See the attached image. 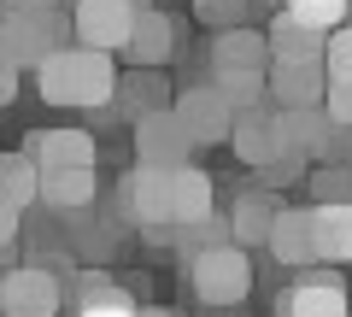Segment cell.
<instances>
[{"instance_id": "obj_13", "label": "cell", "mask_w": 352, "mask_h": 317, "mask_svg": "<svg viewBox=\"0 0 352 317\" xmlns=\"http://www.w3.org/2000/svg\"><path fill=\"white\" fill-rule=\"evenodd\" d=\"M270 36L252 24H235V30H217L212 41V76L217 71H270Z\"/></svg>"}, {"instance_id": "obj_21", "label": "cell", "mask_w": 352, "mask_h": 317, "mask_svg": "<svg viewBox=\"0 0 352 317\" xmlns=\"http://www.w3.org/2000/svg\"><path fill=\"white\" fill-rule=\"evenodd\" d=\"M76 317H141V305L112 276L88 270V276H76Z\"/></svg>"}, {"instance_id": "obj_26", "label": "cell", "mask_w": 352, "mask_h": 317, "mask_svg": "<svg viewBox=\"0 0 352 317\" xmlns=\"http://www.w3.org/2000/svg\"><path fill=\"white\" fill-rule=\"evenodd\" d=\"M282 6L294 18H305V24H317V30H340L352 12V0H282Z\"/></svg>"}, {"instance_id": "obj_25", "label": "cell", "mask_w": 352, "mask_h": 317, "mask_svg": "<svg viewBox=\"0 0 352 317\" xmlns=\"http://www.w3.org/2000/svg\"><path fill=\"white\" fill-rule=\"evenodd\" d=\"M305 188H311L317 200H352V165H346V159H329V165H311Z\"/></svg>"}, {"instance_id": "obj_4", "label": "cell", "mask_w": 352, "mask_h": 317, "mask_svg": "<svg viewBox=\"0 0 352 317\" xmlns=\"http://www.w3.org/2000/svg\"><path fill=\"white\" fill-rule=\"evenodd\" d=\"M118 212H124L135 229H153V235L170 229V171L135 159V171L118 182Z\"/></svg>"}, {"instance_id": "obj_16", "label": "cell", "mask_w": 352, "mask_h": 317, "mask_svg": "<svg viewBox=\"0 0 352 317\" xmlns=\"http://www.w3.org/2000/svg\"><path fill=\"white\" fill-rule=\"evenodd\" d=\"M264 36H270V53H276V59H323V53H329V30L294 18L288 6L270 18V30H264Z\"/></svg>"}, {"instance_id": "obj_30", "label": "cell", "mask_w": 352, "mask_h": 317, "mask_svg": "<svg viewBox=\"0 0 352 317\" xmlns=\"http://www.w3.org/2000/svg\"><path fill=\"white\" fill-rule=\"evenodd\" d=\"M18 223H24V206L0 200V247H12V241H18Z\"/></svg>"}, {"instance_id": "obj_3", "label": "cell", "mask_w": 352, "mask_h": 317, "mask_svg": "<svg viewBox=\"0 0 352 317\" xmlns=\"http://www.w3.org/2000/svg\"><path fill=\"white\" fill-rule=\"evenodd\" d=\"M147 6L153 0H71L76 41H82V47H100V53H124Z\"/></svg>"}, {"instance_id": "obj_27", "label": "cell", "mask_w": 352, "mask_h": 317, "mask_svg": "<svg viewBox=\"0 0 352 317\" xmlns=\"http://www.w3.org/2000/svg\"><path fill=\"white\" fill-rule=\"evenodd\" d=\"M194 18L212 30H235L247 24V0H194Z\"/></svg>"}, {"instance_id": "obj_22", "label": "cell", "mask_w": 352, "mask_h": 317, "mask_svg": "<svg viewBox=\"0 0 352 317\" xmlns=\"http://www.w3.org/2000/svg\"><path fill=\"white\" fill-rule=\"evenodd\" d=\"M94 165H76V171H47V182H41V206L47 212H88L94 206Z\"/></svg>"}, {"instance_id": "obj_9", "label": "cell", "mask_w": 352, "mask_h": 317, "mask_svg": "<svg viewBox=\"0 0 352 317\" xmlns=\"http://www.w3.org/2000/svg\"><path fill=\"white\" fill-rule=\"evenodd\" d=\"M270 253H276V265H288V270H311V265H323L317 259V212L311 206H282L276 212V229H270Z\"/></svg>"}, {"instance_id": "obj_17", "label": "cell", "mask_w": 352, "mask_h": 317, "mask_svg": "<svg viewBox=\"0 0 352 317\" xmlns=\"http://www.w3.org/2000/svg\"><path fill=\"white\" fill-rule=\"evenodd\" d=\"M317 259L352 265V200H317Z\"/></svg>"}, {"instance_id": "obj_28", "label": "cell", "mask_w": 352, "mask_h": 317, "mask_svg": "<svg viewBox=\"0 0 352 317\" xmlns=\"http://www.w3.org/2000/svg\"><path fill=\"white\" fill-rule=\"evenodd\" d=\"M323 65H329V76H352V24L329 30V53H323Z\"/></svg>"}, {"instance_id": "obj_32", "label": "cell", "mask_w": 352, "mask_h": 317, "mask_svg": "<svg viewBox=\"0 0 352 317\" xmlns=\"http://www.w3.org/2000/svg\"><path fill=\"white\" fill-rule=\"evenodd\" d=\"M6 12H47V6H59V0H0Z\"/></svg>"}, {"instance_id": "obj_15", "label": "cell", "mask_w": 352, "mask_h": 317, "mask_svg": "<svg viewBox=\"0 0 352 317\" xmlns=\"http://www.w3.org/2000/svg\"><path fill=\"white\" fill-rule=\"evenodd\" d=\"M47 53H53V41L41 30V12H6L0 18V59L6 65H30L36 71Z\"/></svg>"}, {"instance_id": "obj_24", "label": "cell", "mask_w": 352, "mask_h": 317, "mask_svg": "<svg viewBox=\"0 0 352 317\" xmlns=\"http://www.w3.org/2000/svg\"><path fill=\"white\" fill-rule=\"evenodd\" d=\"M217 89L235 100V112H252V106H276L270 100V71H217Z\"/></svg>"}, {"instance_id": "obj_12", "label": "cell", "mask_w": 352, "mask_h": 317, "mask_svg": "<svg viewBox=\"0 0 352 317\" xmlns=\"http://www.w3.org/2000/svg\"><path fill=\"white\" fill-rule=\"evenodd\" d=\"M229 147H235L241 165L264 171L270 159L282 153V129H276V106H252V112L235 118V135H229Z\"/></svg>"}, {"instance_id": "obj_1", "label": "cell", "mask_w": 352, "mask_h": 317, "mask_svg": "<svg viewBox=\"0 0 352 317\" xmlns=\"http://www.w3.org/2000/svg\"><path fill=\"white\" fill-rule=\"evenodd\" d=\"M118 65L112 53L100 47H82V41H71V47H53L47 59L36 65V94L47 106H112L118 100Z\"/></svg>"}, {"instance_id": "obj_19", "label": "cell", "mask_w": 352, "mask_h": 317, "mask_svg": "<svg viewBox=\"0 0 352 317\" xmlns=\"http://www.w3.org/2000/svg\"><path fill=\"white\" fill-rule=\"evenodd\" d=\"M124 53H129L135 65H153V71H159V65L176 53V18H170V12H159V6H147Z\"/></svg>"}, {"instance_id": "obj_14", "label": "cell", "mask_w": 352, "mask_h": 317, "mask_svg": "<svg viewBox=\"0 0 352 317\" xmlns=\"http://www.w3.org/2000/svg\"><path fill=\"white\" fill-rule=\"evenodd\" d=\"M212 212H217L212 177H206L200 165L170 171V229H188V223H200V217H212Z\"/></svg>"}, {"instance_id": "obj_5", "label": "cell", "mask_w": 352, "mask_h": 317, "mask_svg": "<svg viewBox=\"0 0 352 317\" xmlns=\"http://www.w3.org/2000/svg\"><path fill=\"white\" fill-rule=\"evenodd\" d=\"M276 317H352L346 282L329 276V265H311L276 294Z\"/></svg>"}, {"instance_id": "obj_34", "label": "cell", "mask_w": 352, "mask_h": 317, "mask_svg": "<svg viewBox=\"0 0 352 317\" xmlns=\"http://www.w3.org/2000/svg\"><path fill=\"white\" fill-rule=\"evenodd\" d=\"M346 24H352V12H346Z\"/></svg>"}, {"instance_id": "obj_31", "label": "cell", "mask_w": 352, "mask_h": 317, "mask_svg": "<svg viewBox=\"0 0 352 317\" xmlns=\"http://www.w3.org/2000/svg\"><path fill=\"white\" fill-rule=\"evenodd\" d=\"M18 71H24V65H6V59H0V106L18 94Z\"/></svg>"}, {"instance_id": "obj_7", "label": "cell", "mask_w": 352, "mask_h": 317, "mask_svg": "<svg viewBox=\"0 0 352 317\" xmlns=\"http://www.w3.org/2000/svg\"><path fill=\"white\" fill-rule=\"evenodd\" d=\"M176 118L194 129L200 147H217V141L235 135V100H229L217 83H188V89H176Z\"/></svg>"}, {"instance_id": "obj_11", "label": "cell", "mask_w": 352, "mask_h": 317, "mask_svg": "<svg viewBox=\"0 0 352 317\" xmlns=\"http://www.w3.org/2000/svg\"><path fill=\"white\" fill-rule=\"evenodd\" d=\"M24 153H36L41 171H76V165H94L100 159V147H94L88 129H30Z\"/></svg>"}, {"instance_id": "obj_6", "label": "cell", "mask_w": 352, "mask_h": 317, "mask_svg": "<svg viewBox=\"0 0 352 317\" xmlns=\"http://www.w3.org/2000/svg\"><path fill=\"white\" fill-rule=\"evenodd\" d=\"M194 129L176 118V106H164V112H147L135 124V159L141 165H164V171H182L194 165Z\"/></svg>"}, {"instance_id": "obj_29", "label": "cell", "mask_w": 352, "mask_h": 317, "mask_svg": "<svg viewBox=\"0 0 352 317\" xmlns=\"http://www.w3.org/2000/svg\"><path fill=\"white\" fill-rule=\"evenodd\" d=\"M323 106H329V118H335V124H346V129H352V76H329Z\"/></svg>"}, {"instance_id": "obj_23", "label": "cell", "mask_w": 352, "mask_h": 317, "mask_svg": "<svg viewBox=\"0 0 352 317\" xmlns=\"http://www.w3.org/2000/svg\"><path fill=\"white\" fill-rule=\"evenodd\" d=\"M41 182H47V171L36 165V153H6L0 159V200H12V206H36L41 200Z\"/></svg>"}, {"instance_id": "obj_20", "label": "cell", "mask_w": 352, "mask_h": 317, "mask_svg": "<svg viewBox=\"0 0 352 317\" xmlns=\"http://www.w3.org/2000/svg\"><path fill=\"white\" fill-rule=\"evenodd\" d=\"M118 89H124V94H118L112 106L129 118V124H141L147 112H164V106H176V100H170V83H164L153 65H135V76H129V83H118Z\"/></svg>"}, {"instance_id": "obj_33", "label": "cell", "mask_w": 352, "mask_h": 317, "mask_svg": "<svg viewBox=\"0 0 352 317\" xmlns=\"http://www.w3.org/2000/svg\"><path fill=\"white\" fill-rule=\"evenodd\" d=\"M141 317H176V311H164V305H141Z\"/></svg>"}, {"instance_id": "obj_2", "label": "cell", "mask_w": 352, "mask_h": 317, "mask_svg": "<svg viewBox=\"0 0 352 317\" xmlns=\"http://www.w3.org/2000/svg\"><path fill=\"white\" fill-rule=\"evenodd\" d=\"M188 288L200 305H241L252 294V259L241 241H217L188 259Z\"/></svg>"}, {"instance_id": "obj_18", "label": "cell", "mask_w": 352, "mask_h": 317, "mask_svg": "<svg viewBox=\"0 0 352 317\" xmlns=\"http://www.w3.org/2000/svg\"><path fill=\"white\" fill-rule=\"evenodd\" d=\"M276 212H282V206H276V194H270V188H247L235 206H229L235 241L241 247H264V241H270V229H276Z\"/></svg>"}, {"instance_id": "obj_10", "label": "cell", "mask_w": 352, "mask_h": 317, "mask_svg": "<svg viewBox=\"0 0 352 317\" xmlns=\"http://www.w3.org/2000/svg\"><path fill=\"white\" fill-rule=\"evenodd\" d=\"M329 65L323 59H270V100L276 106H323Z\"/></svg>"}, {"instance_id": "obj_8", "label": "cell", "mask_w": 352, "mask_h": 317, "mask_svg": "<svg viewBox=\"0 0 352 317\" xmlns=\"http://www.w3.org/2000/svg\"><path fill=\"white\" fill-rule=\"evenodd\" d=\"M59 276L47 265H12L0 282V311L6 317H59Z\"/></svg>"}]
</instances>
